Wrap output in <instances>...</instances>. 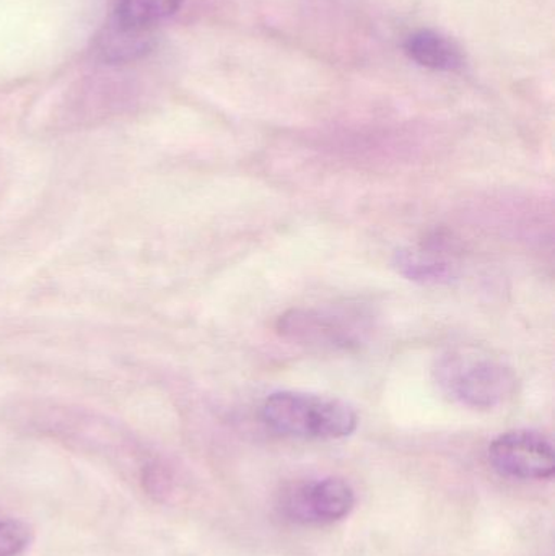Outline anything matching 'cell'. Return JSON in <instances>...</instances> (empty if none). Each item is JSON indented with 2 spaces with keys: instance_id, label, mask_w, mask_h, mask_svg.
I'll return each instance as SVG.
<instances>
[{
  "instance_id": "9",
  "label": "cell",
  "mask_w": 555,
  "mask_h": 556,
  "mask_svg": "<svg viewBox=\"0 0 555 556\" xmlns=\"http://www.w3.org/2000/svg\"><path fill=\"white\" fill-rule=\"evenodd\" d=\"M181 0H119L111 18L130 28L153 31L163 20L175 15Z\"/></svg>"
},
{
  "instance_id": "5",
  "label": "cell",
  "mask_w": 555,
  "mask_h": 556,
  "mask_svg": "<svg viewBox=\"0 0 555 556\" xmlns=\"http://www.w3.org/2000/svg\"><path fill=\"white\" fill-rule=\"evenodd\" d=\"M489 460L501 476L517 480H546L555 472L550 438L533 430L501 434L489 446Z\"/></svg>"
},
{
  "instance_id": "1",
  "label": "cell",
  "mask_w": 555,
  "mask_h": 556,
  "mask_svg": "<svg viewBox=\"0 0 555 556\" xmlns=\"http://www.w3.org/2000/svg\"><path fill=\"white\" fill-rule=\"evenodd\" d=\"M264 424L283 437L341 440L357 430L358 415L348 402L299 391L270 394L261 408Z\"/></svg>"
},
{
  "instance_id": "8",
  "label": "cell",
  "mask_w": 555,
  "mask_h": 556,
  "mask_svg": "<svg viewBox=\"0 0 555 556\" xmlns=\"http://www.w3.org/2000/svg\"><path fill=\"white\" fill-rule=\"evenodd\" d=\"M406 52L417 64L433 71H456L463 65L458 46L429 29L411 35L406 41Z\"/></svg>"
},
{
  "instance_id": "3",
  "label": "cell",
  "mask_w": 555,
  "mask_h": 556,
  "mask_svg": "<svg viewBox=\"0 0 555 556\" xmlns=\"http://www.w3.org/2000/svg\"><path fill=\"white\" fill-rule=\"evenodd\" d=\"M277 330L283 339L313 349L349 350L364 339L365 319L348 309H292L279 317Z\"/></svg>"
},
{
  "instance_id": "4",
  "label": "cell",
  "mask_w": 555,
  "mask_h": 556,
  "mask_svg": "<svg viewBox=\"0 0 555 556\" xmlns=\"http://www.w3.org/2000/svg\"><path fill=\"white\" fill-rule=\"evenodd\" d=\"M354 505L352 486L345 480L326 477L287 486L279 508L290 521L319 526L341 521Z\"/></svg>"
},
{
  "instance_id": "7",
  "label": "cell",
  "mask_w": 555,
  "mask_h": 556,
  "mask_svg": "<svg viewBox=\"0 0 555 556\" xmlns=\"http://www.w3.org/2000/svg\"><path fill=\"white\" fill-rule=\"evenodd\" d=\"M153 46V31L130 28L111 18L98 36L97 49L106 62H127L147 54Z\"/></svg>"
},
{
  "instance_id": "6",
  "label": "cell",
  "mask_w": 555,
  "mask_h": 556,
  "mask_svg": "<svg viewBox=\"0 0 555 556\" xmlns=\"http://www.w3.org/2000/svg\"><path fill=\"white\" fill-rule=\"evenodd\" d=\"M394 269L407 280L419 283H445L455 277V264L442 253V248L420 247L404 248L396 251L393 260Z\"/></svg>"
},
{
  "instance_id": "2",
  "label": "cell",
  "mask_w": 555,
  "mask_h": 556,
  "mask_svg": "<svg viewBox=\"0 0 555 556\" xmlns=\"http://www.w3.org/2000/svg\"><path fill=\"white\" fill-rule=\"evenodd\" d=\"M436 378L449 397L471 408L497 407L517 389V376L504 363L468 350L443 355Z\"/></svg>"
},
{
  "instance_id": "10",
  "label": "cell",
  "mask_w": 555,
  "mask_h": 556,
  "mask_svg": "<svg viewBox=\"0 0 555 556\" xmlns=\"http://www.w3.org/2000/svg\"><path fill=\"white\" fill-rule=\"evenodd\" d=\"M31 528L20 519H0V556L22 554L31 542Z\"/></svg>"
}]
</instances>
